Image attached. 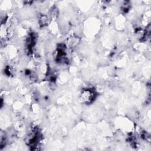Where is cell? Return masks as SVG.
<instances>
[{"instance_id": "obj_1", "label": "cell", "mask_w": 151, "mask_h": 151, "mask_svg": "<svg viewBox=\"0 0 151 151\" xmlns=\"http://www.w3.org/2000/svg\"><path fill=\"white\" fill-rule=\"evenodd\" d=\"M96 93L91 89H85L81 91L80 95V100L86 103H91L95 99Z\"/></svg>"}]
</instances>
